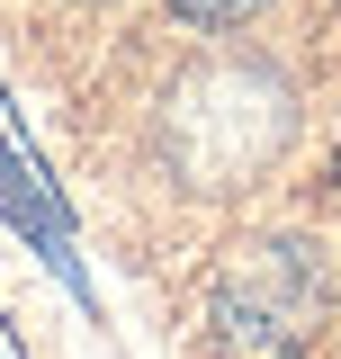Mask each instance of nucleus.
<instances>
[{
    "label": "nucleus",
    "mask_w": 341,
    "mask_h": 359,
    "mask_svg": "<svg viewBox=\"0 0 341 359\" xmlns=\"http://www.w3.org/2000/svg\"><path fill=\"white\" fill-rule=\"evenodd\" d=\"M333 306V269L305 233H260L243 243L207 297V341L215 359H297Z\"/></svg>",
    "instance_id": "1"
},
{
    "label": "nucleus",
    "mask_w": 341,
    "mask_h": 359,
    "mask_svg": "<svg viewBox=\"0 0 341 359\" xmlns=\"http://www.w3.org/2000/svg\"><path fill=\"white\" fill-rule=\"evenodd\" d=\"M269 0H170V18L180 27H198V36H234V27H252Z\"/></svg>",
    "instance_id": "2"
},
{
    "label": "nucleus",
    "mask_w": 341,
    "mask_h": 359,
    "mask_svg": "<svg viewBox=\"0 0 341 359\" xmlns=\"http://www.w3.org/2000/svg\"><path fill=\"white\" fill-rule=\"evenodd\" d=\"M0 359H27V351H18V332H9V323H0Z\"/></svg>",
    "instance_id": "3"
},
{
    "label": "nucleus",
    "mask_w": 341,
    "mask_h": 359,
    "mask_svg": "<svg viewBox=\"0 0 341 359\" xmlns=\"http://www.w3.org/2000/svg\"><path fill=\"white\" fill-rule=\"evenodd\" d=\"M323 180H333V198H341V153H333V171H323Z\"/></svg>",
    "instance_id": "4"
},
{
    "label": "nucleus",
    "mask_w": 341,
    "mask_h": 359,
    "mask_svg": "<svg viewBox=\"0 0 341 359\" xmlns=\"http://www.w3.org/2000/svg\"><path fill=\"white\" fill-rule=\"evenodd\" d=\"M333 18H341V0H333Z\"/></svg>",
    "instance_id": "5"
}]
</instances>
